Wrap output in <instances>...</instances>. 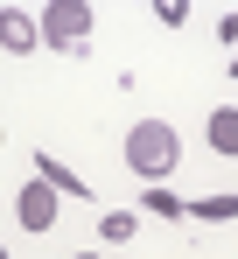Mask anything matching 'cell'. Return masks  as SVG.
Instances as JSON below:
<instances>
[{"label":"cell","instance_id":"obj_1","mask_svg":"<svg viewBox=\"0 0 238 259\" xmlns=\"http://www.w3.org/2000/svg\"><path fill=\"white\" fill-rule=\"evenodd\" d=\"M126 168L147 175V182H161V175H175V161H182V133L168 126V119H140V126L126 133Z\"/></svg>","mask_w":238,"mask_h":259},{"label":"cell","instance_id":"obj_2","mask_svg":"<svg viewBox=\"0 0 238 259\" xmlns=\"http://www.w3.org/2000/svg\"><path fill=\"white\" fill-rule=\"evenodd\" d=\"M84 35H91V7L84 0H56L42 14V42L49 49H84Z\"/></svg>","mask_w":238,"mask_h":259},{"label":"cell","instance_id":"obj_3","mask_svg":"<svg viewBox=\"0 0 238 259\" xmlns=\"http://www.w3.org/2000/svg\"><path fill=\"white\" fill-rule=\"evenodd\" d=\"M56 210H63V196H56L42 175L21 189V196H14V217H21V231H49V224H56Z\"/></svg>","mask_w":238,"mask_h":259},{"label":"cell","instance_id":"obj_4","mask_svg":"<svg viewBox=\"0 0 238 259\" xmlns=\"http://www.w3.org/2000/svg\"><path fill=\"white\" fill-rule=\"evenodd\" d=\"M35 42H42V21H28L21 7H0V49L21 56V49H35Z\"/></svg>","mask_w":238,"mask_h":259},{"label":"cell","instance_id":"obj_5","mask_svg":"<svg viewBox=\"0 0 238 259\" xmlns=\"http://www.w3.org/2000/svg\"><path fill=\"white\" fill-rule=\"evenodd\" d=\"M35 175L42 182H49V189H56V196H84V182L70 168H63V161H56V154H35Z\"/></svg>","mask_w":238,"mask_h":259},{"label":"cell","instance_id":"obj_6","mask_svg":"<svg viewBox=\"0 0 238 259\" xmlns=\"http://www.w3.org/2000/svg\"><path fill=\"white\" fill-rule=\"evenodd\" d=\"M210 147H217V154H238V112H231V105L210 112Z\"/></svg>","mask_w":238,"mask_h":259},{"label":"cell","instance_id":"obj_7","mask_svg":"<svg viewBox=\"0 0 238 259\" xmlns=\"http://www.w3.org/2000/svg\"><path fill=\"white\" fill-rule=\"evenodd\" d=\"M189 210L196 217H238V189L231 196H203V203H189Z\"/></svg>","mask_w":238,"mask_h":259},{"label":"cell","instance_id":"obj_8","mask_svg":"<svg viewBox=\"0 0 238 259\" xmlns=\"http://www.w3.org/2000/svg\"><path fill=\"white\" fill-rule=\"evenodd\" d=\"M140 203H147V210H154V217H182V210H189V203H175V196H168V189H147V196H140Z\"/></svg>","mask_w":238,"mask_h":259},{"label":"cell","instance_id":"obj_9","mask_svg":"<svg viewBox=\"0 0 238 259\" xmlns=\"http://www.w3.org/2000/svg\"><path fill=\"white\" fill-rule=\"evenodd\" d=\"M154 21H161V28H182L189 7H182V0H154Z\"/></svg>","mask_w":238,"mask_h":259},{"label":"cell","instance_id":"obj_10","mask_svg":"<svg viewBox=\"0 0 238 259\" xmlns=\"http://www.w3.org/2000/svg\"><path fill=\"white\" fill-rule=\"evenodd\" d=\"M98 231H105L112 245H126V238H133V217H126V210H112V217H105V224H98Z\"/></svg>","mask_w":238,"mask_h":259},{"label":"cell","instance_id":"obj_11","mask_svg":"<svg viewBox=\"0 0 238 259\" xmlns=\"http://www.w3.org/2000/svg\"><path fill=\"white\" fill-rule=\"evenodd\" d=\"M217 35H224V42H238V7L224 14V21H217Z\"/></svg>","mask_w":238,"mask_h":259},{"label":"cell","instance_id":"obj_12","mask_svg":"<svg viewBox=\"0 0 238 259\" xmlns=\"http://www.w3.org/2000/svg\"><path fill=\"white\" fill-rule=\"evenodd\" d=\"M70 259H98V252H70Z\"/></svg>","mask_w":238,"mask_h":259},{"label":"cell","instance_id":"obj_13","mask_svg":"<svg viewBox=\"0 0 238 259\" xmlns=\"http://www.w3.org/2000/svg\"><path fill=\"white\" fill-rule=\"evenodd\" d=\"M231 77H238V56H231Z\"/></svg>","mask_w":238,"mask_h":259},{"label":"cell","instance_id":"obj_14","mask_svg":"<svg viewBox=\"0 0 238 259\" xmlns=\"http://www.w3.org/2000/svg\"><path fill=\"white\" fill-rule=\"evenodd\" d=\"M0 259H7V252H0Z\"/></svg>","mask_w":238,"mask_h":259}]
</instances>
